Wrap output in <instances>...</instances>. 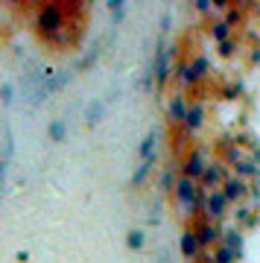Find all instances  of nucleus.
I'll use <instances>...</instances> for the list:
<instances>
[{"mask_svg": "<svg viewBox=\"0 0 260 263\" xmlns=\"http://www.w3.org/2000/svg\"><path fill=\"white\" fill-rule=\"evenodd\" d=\"M202 181L208 184V187H216V184L222 181V167H205V173H202Z\"/></svg>", "mask_w": 260, "mask_h": 263, "instance_id": "6", "label": "nucleus"}, {"mask_svg": "<svg viewBox=\"0 0 260 263\" xmlns=\"http://www.w3.org/2000/svg\"><path fill=\"white\" fill-rule=\"evenodd\" d=\"M126 246H129V249H140V246H143V231H132Z\"/></svg>", "mask_w": 260, "mask_h": 263, "instance_id": "13", "label": "nucleus"}, {"mask_svg": "<svg viewBox=\"0 0 260 263\" xmlns=\"http://www.w3.org/2000/svg\"><path fill=\"white\" fill-rule=\"evenodd\" d=\"M231 199L225 196V193H219V190H211V196H208V202H205V208H208V214L214 216V219H219V216H225V205H228Z\"/></svg>", "mask_w": 260, "mask_h": 263, "instance_id": "3", "label": "nucleus"}, {"mask_svg": "<svg viewBox=\"0 0 260 263\" xmlns=\"http://www.w3.org/2000/svg\"><path fill=\"white\" fill-rule=\"evenodd\" d=\"M228 246H234L237 252H240V234H234V231H228V240H225Z\"/></svg>", "mask_w": 260, "mask_h": 263, "instance_id": "17", "label": "nucleus"}, {"mask_svg": "<svg viewBox=\"0 0 260 263\" xmlns=\"http://www.w3.org/2000/svg\"><path fill=\"white\" fill-rule=\"evenodd\" d=\"M50 138H53V141H62V138H65V123L62 120H56V123H50Z\"/></svg>", "mask_w": 260, "mask_h": 263, "instance_id": "12", "label": "nucleus"}, {"mask_svg": "<svg viewBox=\"0 0 260 263\" xmlns=\"http://www.w3.org/2000/svg\"><path fill=\"white\" fill-rule=\"evenodd\" d=\"M170 114H173V120H184V117H187L184 97H176V100H173V105H170Z\"/></svg>", "mask_w": 260, "mask_h": 263, "instance_id": "9", "label": "nucleus"}, {"mask_svg": "<svg viewBox=\"0 0 260 263\" xmlns=\"http://www.w3.org/2000/svg\"><path fill=\"white\" fill-rule=\"evenodd\" d=\"M199 249H202L199 234H196V231H187V234L181 237V252H184L187 257H196V254H199Z\"/></svg>", "mask_w": 260, "mask_h": 263, "instance_id": "4", "label": "nucleus"}, {"mask_svg": "<svg viewBox=\"0 0 260 263\" xmlns=\"http://www.w3.org/2000/svg\"><path fill=\"white\" fill-rule=\"evenodd\" d=\"M100 117H102V103H97V105H91V108H88V123L94 126Z\"/></svg>", "mask_w": 260, "mask_h": 263, "instance_id": "15", "label": "nucleus"}, {"mask_svg": "<svg viewBox=\"0 0 260 263\" xmlns=\"http://www.w3.org/2000/svg\"><path fill=\"white\" fill-rule=\"evenodd\" d=\"M202 105H190V108H187V117H184V126L187 129H196V126H199V123H202Z\"/></svg>", "mask_w": 260, "mask_h": 263, "instance_id": "7", "label": "nucleus"}, {"mask_svg": "<svg viewBox=\"0 0 260 263\" xmlns=\"http://www.w3.org/2000/svg\"><path fill=\"white\" fill-rule=\"evenodd\" d=\"M176 193H178V202L187 208H193L196 205V196H199V187H196V181L193 176H181L176 184Z\"/></svg>", "mask_w": 260, "mask_h": 263, "instance_id": "2", "label": "nucleus"}, {"mask_svg": "<svg viewBox=\"0 0 260 263\" xmlns=\"http://www.w3.org/2000/svg\"><path fill=\"white\" fill-rule=\"evenodd\" d=\"M38 27L44 29V32H56V29H62L65 27V15H62V9L53 6V3H47L44 9L38 12Z\"/></svg>", "mask_w": 260, "mask_h": 263, "instance_id": "1", "label": "nucleus"}, {"mask_svg": "<svg viewBox=\"0 0 260 263\" xmlns=\"http://www.w3.org/2000/svg\"><path fill=\"white\" fill-rule=\"evenodd\" d=\"M228 29H231V24H228V21L214 24V38H216V41H225V38H228Z\"/></svg>", "mask_w": 260, "mask_h": 263, "instance_id": "11", "label": "nucleus"}, {"mask_svg": "<svg viewBox=\"0 0 260 263\" xmlns=\"http://www.w3.org/2000/svg\"><path fill=\"white\" fill-rule=\"evenodd\" d=\"M152 149H155V135H149L146 141H143V146H140V155H143V158H149V155H152Z\"/></svg>", "mask_w": 260, "mask_h": 263, "instance_id": "14", "label": "nucleus"}, {"mask_svg": "<svg viewBox=\"0 0 260 263\" xmlns=\"http://www.w3.org/2000/svg\"><path fill=\"white\" fill-rule=\"evenodd\" d=\"M205 167H202V155L199 152H193L190 155V161H187V176H202Z\"/></svg>", "mask_w": 260, "mask_h": 263, "instance_id": "10", "label": "nucleus"}, {"mask_svg": "<svg viewBox=\"0 0 260 263\" xmlns=\"http://www.w3.org/2000/svg\"><path fill=\"white\" fill-rule=\"evenodd\" d=\"M196 234H199V243L208 246V243H214V240H216V228L211 226V222H205V226L196 228Z\"/></svg>", "mask_w": 260, "mask_h": 263, "instance_id": "8", "label": "nucleus"}, {"mask_svg": "<svg viewBox=\"0 0 260 263\" xmlns=\"http://www.w3.org/2000/svg\"><path fill=\"white\" fill-rule=\"evenodd\" d=\"M3 105H12V85L3 82Z\"/></svg>", "mask_w": 260, "mask_h": 263, "instance_id": "16", "label": "nucleus"}, {"mask_svg": "<svg viewBox=\"0 0 260 263\" xmlns=\"http://www.w3.org/2000/svg\"><path fill=\"white\" fill-rule=\"evenodd\" d=\"M108 6H112V12H120L123 9V0H108Z\"/></svg>", "mask_w": 260, "mask_h": 263, "instance_id": "18", "label": "nucleus"}, {"mask_svg": "<svg viewBox=\"0 0 260 263\" xmlns=\"http://www.w3.org/2000/svg\"><path fill=\"white\" fill-rule=\"evenodd\" d=\"M222 193L231 199V202H234V199H243V196H246V184H243V179H228L222 184Z\"/></svg>", "mask_w": 260, "mask_h": 263, "instance_id": "5", "label": "nucleus"}]
</instances>
